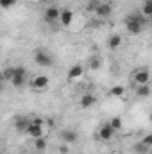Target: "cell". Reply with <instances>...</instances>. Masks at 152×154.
<instances>
[{
    "mask_svg": "<svg viewBox=\"0 0 152 154\" xmlns=\"http://www.w3.org/2000/svg\"><path fill=\"white\" fill-rule=\"evenodd\" d=\"M16 4V0H0V7L2 9H9V7H13Z\"/></svg>",
    "mask_w": 152,
    "mask_h": 154,
    "instance_id": "cell-26",
    "label": "cell"
},
{
    "mask_svg": "<svg viewBox=\"0 0 152 154\" xmlns=\"http://www.w3.org/2000/svg\"><path fill=\"white\" fill-rule=\"evenodd\" d=\"M32 143H34V149L38 151V152H43V151H47V140H45V136H41V138H36V140H32Z\"/></svg>",
    "mask_w": 152,
    "mask_h": 154,
    "instance_id": "cell-22",
    "label": "cell"
},
{
    "mask_svg": "<svg viewBox=\"0 0 152 154\" xmlns=\"http://www.w3.org/2000/svg\"><path fill=\"white\" fill-rule=\"evenodd\" d=\"M23 134H27V136H29V138H32V140L45 136L43 127H41V125H36V124H31V122H29V125H27V129H25V133H23Z\"/></svg>",
    "mask_w": 152,
    "mask_h": 154,
    "instance_id": "cell-13",
    "label": "cell"
},
{
    "mask_svg": "<svg viewBox=\"0 0 152 154\" xmlns=\"http://www.w3.org/2000/svg\"><path fill=\"white\" fill-rule=\"evenodd\" d=\"M132 149H134V152H136V154H149V152H150V147H145L141 142L134 143V147H132Z\"/></svg>",
    "mask_w": 152,
    "mask_h": 154,
    "instance_id": "cell-24",
    "label": "cell"
},
{
    "mask_svg": "<svg viewBox=\"0 0 152 154\" xmlns=\"http://www.w3.org/2000/svg\"><path fill=\"white\" fill-rule=\"evenodd\" d=\"M29 122H31V118L25 115H18L14 116V120H13V125H14V129L18 131V133H25V129H27V125H29Z\"/></svg>",
    "mask_w": 152,
    "mask_h": 154,
    "instance_id": "cell-11",
    "label": "cell"
},
{
    "mask_svg": "<svg viewBox=\"0 0 152 154\" xmlns=\"http://www.w3.org/2000/svg\"><path fill=\"white\" fill-rule=\"evenodd\" d=\"M84 72H86L84 65H82V63H75V65H72L70 70L66 72V81H68V82H77V81H81V79L84 77Z\"/></svg>",
    "mask_w": 152,
    "mask_h": 154,
    "instance_id": "cell-3",
    "label": "cell"
},
{
    "mask_svg": "<svg viewBox=\"0 0 152 154\" xmlns=\"http://www.w3.org/2000/svg\"><path fill=\"white\" fill-rule=\"evenodd\" d=\"M123 93H125V88L122 86V84H114L109 88V97H116V99H120V97H123Z\"/></svg>",
    "mask_w": 152,
    "mask_h": 154,
    "instance_id": "cell-19",
    "label": "cell"
},
{
    "mask_svg": "<svg viewBox=\"0 0 152 154\" xmlns=\"http://www.w3.org/2000/svg\"><path fill=\"white\" fill-rule=\"evenodd\" d=\"M131 79H132V84L134 86H138V84H147V82H150V70L149 68H138V70H134L132 74H131Z\"/></svg>",
    "mask_w": 152,
    "mask_h": 154,
    "instance_id": "cell-2",
    "label": "cell"
},
{
    "mask_svg": "<svg viewBox=\"0 0 152 154\" xmlns=\"http://www.w3.org/2000/svg\"><path fill=\"white\" fill-rule=\"evenodd\" d=\"M48 84H50V79L47 75H36V77H32L31 82H29L31 90H34V91H43V90H47Z\"/></svg>",
    "mask_w": 152,
    "mask_h": 154,
    "instance_id": "cell-7",
    "label": "cell"
},
{
    "mask_svg": "<svg viewBox=\"0 0 152 154\" xmlns=\"http://www.w3.org/2000/svg\"><path fill=\"white\" fill-rule=\"evenodd\" d=\"M0 154H2V152H0Z\"/></svg>",
    "mask_w": 152,
    "mask_h": 154,
    "instance_id": "cell-31",
    "label": "cell"
},
{
    "mask_svg": "<svg viewBox=\"0 0 152 154\" xmlns=\"http://www.w3.org/2000/svg\"><path fill=\"white\" fill-rule=\"evenodd\" d=\"M145 18H149L150 20L152 16V0H143V4H141V11H140Z\"/></svg>",
    "mask_w": 152,
    "mask_h": 154,
    "instance_id": "cell-21",
    "label": "cell"
},
{
    "mask_svg": "<svg viewBox=\"0 0 152 154\" xmlns=\"http://www.w3.org/2000/svg\"><path fill=\"white\" fill-rule=\"evenodd\" d=\"M13 77H14V66H5L0 72V81H4V82H11Z\"/></svg>",
    "mask_w": 152,
    "mask_h": 154,
    "instance_id": "cell-18",
    "label": "cell"
},
{
    "mask_svg": "<svg viewBox=\"0 0 152 154\" xmlns=\"http://www.w3.org/2000/svg\"><path fill=\"white\" fill-rule=\"evenodd\" d=\"M4 91V81H0V93Z\"/></svg>",
    "mask_w": 152,
    "mask_h": 154,
    "instance_id": "cell-30",
    "label": "cell"
},
{
    "mask_svg": "<svg viewBox=\"0 0 152 154\" xmlns=\"http://www.w3.org/2000/svg\"><path fill=\"white\" fill-rule=\"evenodd\" d=\"M34 63L39 66H45V68H50L54 66V57L50 52H47L45 48H36L34 50Z\"/></svg>",
    "mask_w": 152,
    "mask_h": 154,
    "instance_id": "cell-1",
    "label": "cell"
},
{
    "mask_svg": "<svg viewBox=\"0 0 152 154\" xmlns=\"http://www.w3.org/2000/svg\"><path fill=\"white\" fill-rule=\"evenodd\" d=\"M57 152H59V154H70V145H66V143H61V145L57 147Z\"/></svg>",
    "mask_w": 152,
    "mask_h": 154,
    "instance_id": "cell-27",
    "label": "cell"
},
{
    "mask_svg": "<svg viewBox=\"0 0 152 154\" xmlns=\"http://www.w3.org/2000/svg\"><path fill=\"white\" fill-rule=\"evenodd\" d=\"M122 43H123V38H122V34H111L109 38H108V48L109 50H118L120 47H122Z\"/></svg>",
    "mask_w": 152,
    "mask_h": 154,
    "instance_id": "cell-14",
    "label": "cell"
},
{
    "mask_svg": "<svg viewBox=\"0 0 152 154\" xmlns=\"http://www.w3.org/2000/svg\"><path fill=\"white\" fill-rule=\"evenodd\" d=\"M125 23V31L131 34V36H140V34H143V31H145V25H141V23H138V22H123Z\"/></svg>",
    "mask_w": 152,
    "mask_h": 154,
    "instance_id": "cell-12",
    "label": "cell"
},
{
    "mask_svg": "<svg viewBox=\"0 0 152 154\" xmlns=\"http://www.w3.org/2000/svg\"><path fill=\"white\" fill-rule=\"evenodd\" d=\"M134 93H136V97H140V99H147V97L150 95V84L147 82V84H138V86H134Z\"/></svg>",
    "mask_w": 152,
    "mask_h": 154,
    "instance_id": "cell-16",
    "label": "cell"
},
{
    "mask_svg": "<svg viewBox=\"0 0 152 154\" xmlns=\"http://www.w3.org/2000/svg\"><path fill=\"white\" fill-rule=\"evenodd\" d=\"M114 134H116V131H114L108 122L102 124V125L99 127V131H97V138H99L100 142H111L114 138Z\"/></svg>",
    "mask_w": 152,
    "mask_h": 154,
    "instance_id": "cell-4",
    "label": "cell"
},
{
    "mask_svg": "<svg viewBox=\"0 0 152 154\" xmlns=\"http://www.w3.org/2000/svg\"><path fill=\"white\" fill-rule=\"evenodd\" d=\"M97 102H99L97 95H93L90 91H86V93H82L79 97V108L81 109H91L93 106H97Z\"/></svg>",
    "mask_w": 152,
    "mask_h": 154,
    "instance_id": "cell-5",
    "label": "cell"
},
{
    "mask_svg": "<svg viewBox=\"0 0 152 154\" xmlns=\"http://www.w3.org/2000/svg\"><path fill=\"white\" fill-rule=\"evenodd\" d=\"M100 66H102L100 57H91V59H90V63H88V68H90V70H93V72L100 70Z\"/></svg>",
    "mask_w": 152,
    "mask_h": 154,
    "instance_id": "cell-23",
    "label": "cell"
},
{
    "mask_svg": "<svg viewBox=\"0 0 152 154\" xmlns=\"http://www.w3.org/2000/svg\"><path fill=\"white\" fill-rule=\"evenodd\" d=\"M72 22H74V11L68 9V7L61 9V11H59V20H57V23L63 25V27H70Z\"/></svg>",
    "mask_w": 152,
    "mask_h": 154,
    "instance_id": "cell-9",
    "label": "cell"
},
{
    "mask_svg": "<svg viewBox=\"0 0 152 154\" xmlns=\"http://www.w3.org/2000/svg\"><path fill=\"white\" fill-rule=\"evenodd\" d=\"M59 7H56V5H48L45 11H43V20H45V23H48V25H52V23H57V20H59Z\"/></svg>",
    "mask_w": 152,
    "mask_h": 154,
    "instance_id": "cell-8",
    "label": "cell"
},
{
    "mask_svg": "<svg viewBox=\"0 0 152 154\" xmlns=\"http://www.w3.org/2000/svg\"><path fill=\"white\" fill-rule=\"evenodd\" d=\"M141 143L145 147H152V134H145V138L141 140Z\"/></svg>",
    "mask_w": 152,
    "mask_h": 154,
    "instance_id": "cell-28",
    "label": "cell"
},
{
    "mask_svg": "<svg viewBox=\"0 0 152 154\" xmlns=\"http://www.w3.org/2000/svg\"><path fill=\"white\" fill-rule=\"evenodd\" d=\"M108 124H109V125L113 127V129H114V131H116V133H118V131H120V129L123 127V120H122V116H118V115L111 116Z\"/></svg>",
    "mask_w": 152,
    "mask_h": 154,
    "instance_id": "cell-20",
    "label": "cell"
},
{
    "mask_svg": "<svg viewBox=\"0 0 152 154\" xmlns=\"http://www.w3.org/2000/svg\"><path fill=\"white\" fill-rule=\"evenodd\" d=\"M31 124H36V125H45V120L41 118V116H34V118H31Z\"/></svg>",
    "mask_w": 152,
    "mask_h": 154,
    "instance_id": "cell-29",
    "label": "cell"
},
{
    "mask_svg": "<svg viewBox=\"0 0 152 154\" xmlns=\"http://www.w3.org/2000/svg\"><path fill=\"white\" fill-rule=\"evenodd\" d=\"M123 22H138V23H141V25H147V23H149V18H145L140 11H134V13H129Z\"/></svg>",
    "mask_w": 152,
    "mask_h": 154,
    "instance_id": "cell-15",
    "label": "cell"
},
{
    "mask_svg": "<svg viewBox=\"0 0 152 154\" xmlns=\"http://www.w3.org/2000/svg\"><path fill=\"white\" fill-rule=\"evenodd\" d=\"M13 88H16V90H20V88H23L25 84H27V75H14L11 79V82H9Z\"/></svg>",
    "mask_w": 152,
    "mask_h": 154,
    "instance_id": "cell-17",
    "label": "cell"
},
{
    "mask_svg": "<svg viewBox=\"0 0 152 154\" xmlns=\"http://www.w3.org/2000/svg\"><path fill=\"white\" fill-rule=\"evenodd\" d=\"M59 138H61V142H63V143L72 145V143H75L77 140H79V134H77L74 129H63V131H61V134H59Z\"/></svg>",
    "mask_w": 152,
    "mask_h": 154,
    "instance_id": "cell-10",
    "label": "cell"
},
{
    "mask_svg": "<svg viewBox=\"0 0 152 154\" xmlns=\"http://www.w3.org/2000/svg\"><path fill=\"white\" fill-rule=\"evenodd\" d=\"M93 14H95L97 18H100V20L109 18V16L113 14V4H111V2H100V4L97 5V9H95Z\"/></svg>",
    "mask_w": 152,
    "mask_h": 154,
    "instance_id": "cell-6",
    "label": "cell"
},
{
    "mask_svg": "<svg viewBox=\"0 0 152 154\" xmlns=\"http://www.w3.org/2000/svg\"><path fill=\"white\" fill-rule=\"evenodd\" d=\"M99 4H100V0H88V4H86V11H88V13H95V9H97Z\"/></svg>",
    "mask_w": 152,
    "mask_h": 154,
    "instance_id": "cell-25",
    "label": "cell"
}]
</instances>
